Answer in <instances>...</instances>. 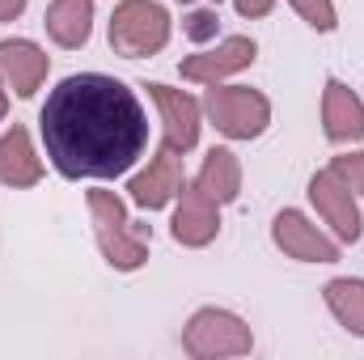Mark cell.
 Wrapping results in <instances>:
<instances>
[{
	"label": "cell",
	"mask_w": 364,
	"mask_h": 360,
	"mask_svg": "<svg viewBox=\"0 0 364 360\" xmlns=\"http://www.w3.org/2000/svg\"><path fill=\"white\" fill-rule=\"evenodd\" d=\"M47 162L68 182L119 179L149 149V115L136 90L106 73H73L38 110Z\"/></svg>",
	"instance_id": "obj_1"
},
{
	"label": "cell",
	"mask_w": 364,
	"mask_h": 360,
	"mask_svg": "<svg viewBox=\"0 0 364 360\" xmlns=\"http://www.w3.org/2000/svg\"><path fill=\"white\" fill-rule=\"evenodd\" d=\"M90 203V221H93V238H97V250L102 259L114 271H140L149 263V242H153V229L132 221L123 199L114 191H102L93 186L85 195Z\"/></svg>",
	"instance_id": "obj_2"
},
{
	"label": "cell",
	"mask_w": 364,
	"mask_h": 360,
	"mask_svg": "<svg viewBox=\"0 0 364 360\" xmlns=\"http://www.w3.org/2000/svg\"><path fill=\"white\" fill-rule=\"evenodd\" d=\"M170 43V13L157 0H119L110 13V47L123 60L157 55Z\"/></svg>",
	"instance_id": "obj_3"
},
{
	"label": "cell",
	"mask_w": 364,
	"mask_h": 360,
	"mask_svg": "<svg viewBox=\"0 0 364 360\" xmlns=\"http://www.w3.org/2000/svg\"><path fill=\"white\" fill-rule=\"evenodd\" d=\"M255 348L250 327L233 314V309H216L203 305L191 314L186 331H182V352L195 360H220V356H246Z\"/></svg>",
	"instance_id": "obj_4"
},
{
	"label": "cell",
	"mask_w": 364,
	"mask_h": 360,
	"mask_svg": "<svg viewBox=\"0 0 364 360\" xmlns=\"http://www.w3.org/2000/svg\"><path fill=\"white\" fill-rule=\"evenodd\" d=\"M203 110L229 140H255L272 123V102L250 85H208Z\"/></svg>",
	"instance_id": "obj_5"
},
{
	"label": "cell",
	"mask_w": 364,
	"mask_h": 360,
	"mask_svg": "<svg viewBox=\"0 0 364 360\" xmlns=\"http://www.w3.org/2000/svg\"><path fill=\"white\" fill-rule=\"evenodd\" d=\"M309 203L318 208V216L331 225V233L339 242H356L364 233L360 208H356V191L339 179L335 170H318L309 179Z\"/></svg>",
	"instance_id": "obj_6"
},
{
	"label": "cell",
	"mask_w": 364,
	"mask_h": 360,
	"mask_svg": "<svg viewBox=\"0 0 364 360\" xmlns=\"http://www.w3.org/2000/svg\"><path fill=\"white\" fill-rule=\"evenodd\" d=\"M272 242L296 263H335L339 259V242L326 238L305 212L296 208H284L272 221Z\"/></svg>",
	"instance_id": "obj_7"
},
{
	"label": "cell",
	"mask_w": 364,
	"mask_h": 360,
	"mask_svg": "<svg viewBox=\"0 0 364 360\" xmlns=\"http://www.w3.org/2000/svg\"><path fill=\"white\" fill-rule=\"evenodd\" d=\"M255 55H259L255 38L233 34V38H225V43L208 47V51L186 55V60H182V77H186V81H195V85H220L225 77H233V73L250 68V64H255Z\"/></svg>",
	"instance_id": "obj_8"
},
{
	"label": "cell",
	"mask_w": 364,
	"mask_h": 360,
	"mask_svg": "<svg viewBox=\"0 0 364 360\" xmlns=\"http://www.w3.org/2000/svg\"><path fill=\"white\" fill-rule=\"evenodd\" d=\"M144 90H149V97H153L157 110H161L166 144H170L174 153H191V149L199 144V119H203V106H199L191 93L170 90V85H161V81H149Z\"/></svg>",
	"instance_id": "obj_9"
},
{
	"label": "cell",
	"mask_w": 364,
	"mask_h": 360,
	"mask_svg": "<svg viewBox=\"0 0 364 360\" xmlns=\"http://www.w3.org/2000/svg\"><path fill=\"white\" fill-rule=\"evenodd\" d=\"M182 182H186V174H182V157L170 149V144H161L157 157L149 162V170H140L136 179L127 182V195H132L136 208L157 212V208H166V203L178 195Z\"/></svg>",
	"instance_id": "obj_10"
},
{
	"label": "cell",
	"mask_w": 364,
	"mask_h": 360,
	"mask_svg": "<svg viewBox=\"0 0 364 360\" xmlns=\"http://www.w3.org/2000/svg\"><path fill=\"white\" fill-rule=\"evenodd\" d=\"M170 225H174V242L199 250V246L216 242V233H220V212H216V203L199 191V182H182L178 208H174V221H170Z\"/></svg>",
	"instance_id": "obj_11"
},
{
	"label": "cell",
	"mask_w": 364,
	"mask_h": 360,
	"mask_svg": "<svg viewBox=\"0 0 364 360\" xmlns=\"http://www.w3.org/2000/svg\"><path fill=\"white\" fill-rule=\"evenodd\" d=\"M47 68H51V60L38 43H30V38H4L0 43V77L17 97H34L43 90Z\"/></svg>",
	"instance_id": "obj_12"
},
{
	"label": "cell",
	"mask_w": 364,
	"mask_h": 360,
	"mask_svg": "<svg viewBox=\"0 0 364 360\" xmlns=\"http://www.w3.org/2000/svg\"><path fill=\"white\" fill-rule=\"evenodd\" d=\"M322 132L331 144H356L364 140V102L343 81H326L322 90Z\"/></svg>",
	"instance_id": "obj_13"
},
{
	"label": "cell",
	"mask_w": 364,
	"mask_h": 360,
	"mask_svg": "<svg viewBox=\"0 0 364 360\" xmlns=\"http://www.w3.org/2000/svg\"><path fill=\"white\" fill-rule=\"evenodd\" d=\"M43 26L55 47H68V51L85 47L93 34V0H51L43 13Z\"/></svg>",
	"instance_id": "obj_14"
},
{
	"label": "cell",
	"mask_w": 364,
	"mask_h": 360,
	"mask_svg": "<svg viewBox=\"0 0 364 360\" xmlns=\"http://www.w3.org/2000/svg\"><path fill=\"white\" fill-rule=\"evenodd\" d=\"M43 179V157L30 144V132L21 123H13L0 136V182L4 186H34Z\"/></svg>",
	"instance_id": "obj_15"
},
{
	"label": "cell",
	"mask_w": 364,
	"mask_h": 360,
	"mask_svg": "<svg viewBox=\"0 0 364 360\" xmlns=\"http://www.w3.org/2000/svg\"><path fill=\"white\" fill-rule=\"evenodd\" d=\"M199 191L220 208V203H233L242 195V162L233 149H212L203 157V170H199Z\"/></svg>",
	"instance_id": "obj_16"
},
{
	"label": "cell",
	"mask_w": 364,
	"mask_h": 360,
	"mask_svg": "<svg viewBox=\"0 0 364 360\" xmlns=\"http://www.w3.org/2000/svg\"><path fill=\"white\" fill-rule=\"evenodd\" d=\"M322 297H326V309L335 314V322L364 339V280L339 275V280H331L322 288Z\"/></svg>",
	"instance_id": "obj_17"
},
{
	"label": "cell",
	"mask_w": 364,
	"mask_h": 360,
	"mask_svg": "<svg viewBox=\"0 0 364 360\" xmlns=\"http://www.w3.org/2000/svg\"><path fill=\"white\" fill-rule=\"evenodd\" d=\"M296 13H301V21L305 26H314L318 34H331L335 26H339V13H335V0H288Z\"/></svg>",
	"instance_id": "obj_18"
},
{
	"label": "cell",
	"mask_w": 364,
	"mask_h": 360,
	"mask_svg": "<svg viewBox=\"0 0 364 360\" xmlns=\"http://www.w3.org/2000/svg\"><path fill=\"white\" fill-rule=\"evenodd\" d=\"M216 26H220L216 9H195L191 17H182V34H186L191 43H208V38H216Z\"/></svg>",
	"instance_id": "obj_19"
},
{
	"label": "cell",
	"mask_w": 364,
	"mask_h": 360,
	"mask_svg": "<svg viewBox=\"0 0 364 360\" xmlns=\"http://www.w3.org/2000/svg\"><path fill=\"white\" fill-rule=\"evenodd\" d=\"M331 170H335V174H339V179H343V182H348V186H352V191L364 199V153L335 157V162H331Z\"/></svg>",
	"instance_id": "obj_20"
},
{
	"label": "cell",
	"mask_w": 364,
	"mask_h": 360,
	"mask_svg": "<svg viewBox=\"0 0 364 360\" xmlns=\"http://www.w3.org/2000/svg\"><path fill=\"white\" fill-rule=\"evenodd\" d=\"M233 9H237L242 17H267L275 9V0H233Z\"/></svg>",
	"instance_id": "obj_21"
},
{
	"label": "cell",
	"mask_w": 364,
	"mask_h": 360,
	"mask_svg": "<svg viewBox=\"0 0 364 360\" xmlns=\"http://www.w3.org/2000/svg\"><path fill=\"white\" fill-rule=\"evenodd\" d=\"M26 13V0H0V21H13Z\"/></svg>",
	"instance_id": "obj_22"
},
{
	"label": "cell",
	"mask_w": 364,
	"mask_h": 360,
	"mask_svg": "<svg viewBox=\"0 0 364 360\" xmlns=\"http://www.w3.org/2000/svg\"><path fill=\"white\" fill-rule=\"evenodd\" d=\"M4 110H9V85H4V77H0V119H4Z\"/></svg>",
	"instance_id": "obj_23"
},
{
	"label": "cell",
	"mask_w": 364,
	"mask_h": 360,
	"mask_svg": "<svg viewBox=\"0 0 364 360\" xmlns=\"http://www.w3.org/2000/svg\"><path fill=\"white\" fill-rule=\"evenodd\" d=\"M182 4H191V0H182ZM212 4H220V0H212Z\"/></svg>",
	"instance_id": "obj_24"
}]
</instances>
